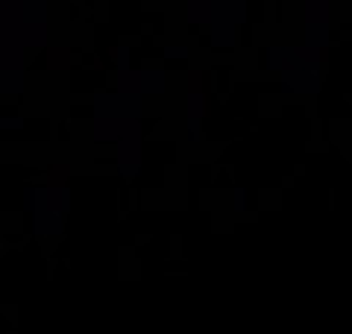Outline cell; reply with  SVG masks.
Masks as SVG:
<instances>
[{"instance_id": "6da1fadb", "label": "cell", "mask_w": 352, "mask_h": 334, "mask_svg": "<svg viewBox=\"0 0 352 334\" xmlns=\"http://www.w3.org/2000/svg\"><path fill=\"white\" fill-rule=\"evenodd\" d=\"M323 76H326V59L323 56H311V53L300 50L296 59L276 76V80H279L285 94L311 97V94L323 91Z\"/></svg>"}, {"instance_id": "7a4b0ae2", "label": "cell", "mask_w": 352, "mask_h": 334, "mask_svg": "<svg viewBox=\"0 0 352 334\" xmlns=\"http://www.w3.org/2000/svg\"><path fill=\"white\" fill-rule=\"evenodd\" d=\"M203 118H206L203 74L194 71L182 91V135L188 144H203Z\"/></svg>"}, {"instance_id": "3957f363", "label": "cell", "mask_w": 352, "mask_h": 334, "mask_svg": "<svg viewBox=\"0 0 352 334\" xmlns=\"http://www.w3.org/2000/svg\"><path fill=\"white\" fill-rule=\"evenodd\" d=\"M141 147H144V120H129L124 135L115 141V170L132 182L141 170Z\"/></svg>"}, {"instance_id": "277c9868", "label": "cell", "mask_w": 352, "mask_h": 334, "mask_svg": "<svg viewBox=\"0 0 352 334\" xmlns=\"http://www.w3.org/2000/svg\"><path fill=\"white\" fill-rule=\"evenodd\" d=\"M296 15H300V27H320L335 32L338 24V6L332 0H302L296 3Z\"/></svg>"}, {"instance_id": "5b68a950", "label": "cell", "mask_w": 352, "mask_h": 334, "mask_svg": "<svg viewBox=\"0 0 352 334\" xmlns=\"http://www.w3.org/2000/svg\"><path fill=\"white\" fill-rule=\"evenodd\" d=\"M296 53H300V44H296V41L273 38V41H267L261 47V68L267 74H273V76H279L296 59Z\"/></svg>"}, {"instance_id": "8992f818", "label": "cell", "mask_w": 352, "mask_h": 334, "mask_svg": "<svg viewBox=\"0 0 352 334\" xmlns=\"http://www.w3.org/2000/svg\"><path fill=\"white\" fill-rule=\"evenodd\" d=\"M138 80H141V91H144V97H162V94H168V88H170V74L159 62L141 65Z\"/></svg>"}, {"instance_id": "52a82bcc", "label": "cell", "mask_w": 352, "mask_h": 334, "mask_svg": "<svg viewBox=\"0 0 352 334\" xmlns=\"http://www.w3.org/2000/svg\"><path fill=\"white\" fill-rule=\"evenodd\" d=\"M27 88H30L27 65H0V94L3 97H21Z\"/></svg>"}, {"instance_id": "ba28073f", "label": "cell", "mask_w": 352, "mask_h": 334, "mask_svg": "<svg viewBox=\"0 0 352 334\" xmlns=\"http://www.w3.org/2000/svg\"><path fill=\"white\" fill-rule=\"evenodd\" d=\"M206 36H208V41H212V47L232 50V47H238V41H241V27L232 24V21H226V18H217V21H212V24L206 27Z\"/></svg>"}, {"instance_id": "9c48e42d", "label": "cell", "mask_w": 352, "mask_h": 334, "mask_svg": "<svg viewBox=\"0 0 352 334\" xmlns=\"http://www.w3.org/2000/svg\"><path fill=\"white\" fill-rule=\"evenodd\" d=\"M182 18H185V24L208 27L212 21L220 18V0H188L182 6Z\"/></svg>"}, {"instance_id": "30bf717a", "label": "cell", "mask_w": 352, "mask_h": 334, "mask_svg": "<svg viewBox=\"0 0 352 334\" xmlns=\"http://www.w3.org/2000/svg\"><path fill=\"white\" fill-rule=\"evenodd\" d=\"M220 18H226V21H232V24H247V18H250V6H247V0H220Z\"/></svg>"}, {"instance_id": "8fae6325", "label": "cell", "mask_w": 352, "mask_h": 334, "mask_svg": "<svg viewBox=\"0 0 352 334\" xmlns=\"http://www.w3.org/2000/svg\"><path fill=\"white\" fill-rule=\"evenodd\" d=\"M132 71V47L126 41H118L112 47V74Z\"/></svg>"}, {"instance_id": "7c38bea8", "label": "cell", "mask_w": 352, "mask_h": 334, "mask_svg": "<svg viewBox=\"0 0 352 334\" xmlns=\"http://www.w3.org/2000/svg\"><path fill=\"white\" fill-rule=\"evenodd\" d=\"M162 56L164 59H191L194 56V47H191V41H182V38H176V41H168L162 47Z\"/></svg>"}, {"instance_id": "4fadbf2b", "label": "cell", "mask_w": 352, "mask_h": 334, "mask_svg": "<svg viewBox=\"0 0 352 334\" xmlns=\"http://www.w3.org/2000/svg\"><path fill=\"white\" fill-rule=\"evenodd\" d=\"M229 203H232L235 211H247V188L235 185L232 191H229Z\"/></svg>"}, {"instance_id": "5bb4252c", "label": "cell", "mask_w": 352, "mask_h": 334, "mask_svg": "<svg viewBox=\"0 0 352 334\" xmlns=\"http://www.w3.org/2000/svg\"><path fill=\"white\" fill-rule=\"evenodd\" d=\"M0 126H3V129H21V126H24V118H21V115H6L3 120H0Z\"/></svg>"}]
</instances>
